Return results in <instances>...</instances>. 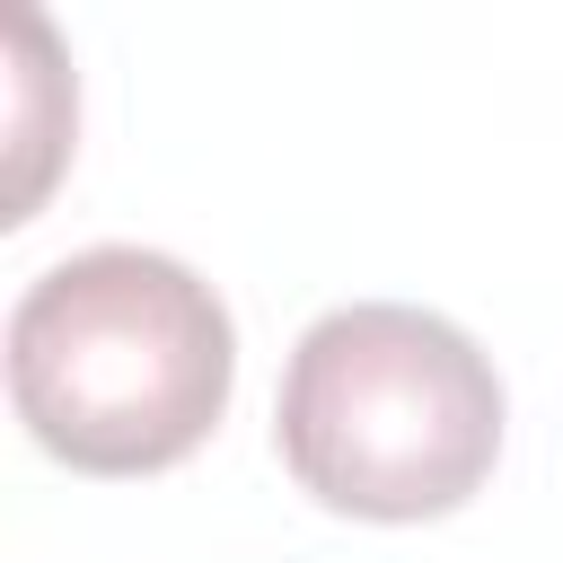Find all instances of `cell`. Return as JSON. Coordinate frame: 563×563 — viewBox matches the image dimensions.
<instances>
[{"mask_svg":"<svg viewBox=\"0 0 563 563\" xmlns=\"http://www.w3.org/2000/svg\"><path fill=\"white\" fill-rule=\"evenodd\" d=\"M238 378L220 290L158 246H79L9 308L18 422L79 475H150L202 449Z\"/></svg>","mask_w":563,"mask_h":563,"instance_id":"1","label":"cell"},{"mask_svg":"<svg viewBox=\"0 0 563 563\" xmlns=\"http://www.w3.org/2000/svg\"><path fill=\"white\" fill-rule=\"evenodd\" d=\"M273 440L325 510L440 519L501 457V378L466 325L405 299H352L290 343Z\"/></svg>","mask_w":563,"mask_h":563,"instance_id":"2","label":"cell"}]
</instances>
